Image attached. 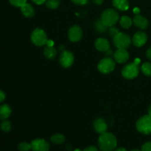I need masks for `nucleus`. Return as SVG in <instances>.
Masks as SVG:
<instances>
[{
  "label": "nucleus",
  "mask_w": 151,
  "mask_h": 151,
  "mask_svg": "<svg viewBox=\"0 0 151 151\" xmlns=\"http://www.w3.org/2000/svg\"><path fill=\"white\" fill-rule=\"evenodd\" d=\"M139 12L140 10L138 7H136V8L134 9V13H135V14H138V13H139Z\"/></svg>",
  "instance_id": "obj_37"
},
{
  "label": "nucleus",
  "mask_w": 151,
  "mask_h": 151,
  "mask_svg": "<svg viewBox=\"0 0 151 151\" xmlns=\"http://www.w3.org/2000/svg\"><path fill=\"white\" fill-rule=\"evenodd\" d=\"M134 63H137V64L139 65V63H140V60H139V58H137L135 60H134Z\"/></svg>",
  "instance_id": "obj_39"
},
{
  "label": "nucleus",
  "mask_w": 151,
  "mask_h": 151,
  "mask_svg": "<svg viewBox=\"0 0 151 151\" xmlns=\"http://www.w3.org/2000/svg\"><path fill=\"white\" fill-rule=\"evenodd\" d=\"M60 4V0H47V6L50 9H56Z\"/></svg>",
  "instance_id": "obj_25"
},
{
  "label": "nucleus",
  "mask_w": 151,
  "mask_h": 151,
  "mask_svg": "<svg viewBox=\"0 0 151 151\" xmlns=\"http://www.w3.org/2000/svg\"><path fill=\"white\" fill-rule=\"evenodd\" d=\"M148 114L150 115V116H151V104L148 108Z\"/></svg>",
  "instance_id": "obj_40"
},
{
  "label": "nucleus",
  "mask_w": 151,
  "mask_h": 151,
  "mask_svg": "<svg viewBox=\"0 0 151 151\" xmlns=\"http://www.w3.org/2000/svg\"><path fill=\"white\" fill-rule=\"evenodd\" d=\"M11 108L7 104H3L0 106V119L5 120L11 114Z\"/></svg>",
  "instance_id": "obj_16"
},
{
  "label": "nucleus",
  "mask_w": 151,
  "mask_h": 151,
  "mask_svg": "<svg viewBox=\"0 0 151 151\" xmlns=\"http://www.w3.org/2000/svg\"><path fill=\"white\" fill-rule=\"evenodd\" d=\"M133 22H134V24L137 27L142 29H145L146 28H147V27L149 25V22L147 21V19L146 18H145L144 16L139 14L136 15L134 16Z\"/></svg>",
  "instance_id": "obj_13"
},
{
  "label": "nucleus",
  "mask_w": 151,
  "mask_h": 151,
  "mask_svg": "<svg viewBox=\"0 0 151 151\" xmlns=\"http://www.w3.org/2000/svg\"><path fill=\"white\" fill-rule=\"evenodd\" d=\"M68 36H69V40L72 42L79 41L83 36L82 29L78 25H74L69 29Z\"/></svg>",
  "instance_id": "obj_9"
},
{
  "label": "nucleus",
  "mask_w": 151,
  "mask_h": 151,
  "mask_svg": "<svg viewBox=\"0 0 151 151\" xmlns=\"http://www.w3.org/2000/svg\"><path fill=\"white\" fill-rule=\"evenodd\" d=\"M119 23H120V25L122 27L125 28V29H128V28H130L131 27L133 22L130 17H128L127 16H123L121 17Z\"/></svg>",
  "instance_id": "obj_20"
},
{
  "label": "nucleus",
  "mask_w": 151,
  "mask_h": 151,
  "mask_svg": "<svg viewBox=\"0 0 151 151\" xmlns=\"http://www.w3.org/2000/svg\"><path fill=\"white\" fill-rule=\"evenodd\" d=\"M31 40L35 45L38 46V47L46 45L48 41L46 32L39 28H37L32 32Z\"/></svg>",
  "instance_id": "obj_5"
},
{
  "label": "nucleus",
  "mask_w": 151,
  "mask_h": 151,
  "mask_svg": "<svg viewBox=\"0 0 151 151\" xmlns=\"http://www.w3.org/2000/svg\"><path fill=\"white\" fill-rule=\"evenodd\" d=\"M74 151H82V150H80V149H76V150H75Z\"/></svg>",
  "instance_id": "obj_42"
},
{
  "label": "nucleus",
  "mask_w": 151,
  "mask_h": 151,
  "mask_svg": "<svg viewBox=\"0 0 151 151\" xmlns=\"http://www.w3.org/2000/svg\"><path fill=\"white\" fill-rule=\"evenodd\" d=\"M95 47L99 51L106 52L110 49V44L106 38H100L96 40Z\"/></svg>",
  "instance_id": "obj_14"
},
{
  "label": "nucleus",
  "mask_w": 151,
  "mask_h": 151,
  "mask_svg": "<svg viewBox=\"0 0 151 151\" xmlns=\"http://www.w3.org/2000/svg\"><path fill=\"white\" fill-rule=\"evenodd\" d=\"M4 99H5V94H4V91L0 90V103L4 101Z\"/></svg>",
  "instance_id": "obj_32"
},
{
  "label": "nucleus",
  "mask_w": 151,
  "mask_h": 151,
  "mask_svg": "<svg viewBox=\"0 0 151 151\" xmlns=\"http://www.w3.org/2000/svg\"><path fill=\"white\" fill-rule=\"evenodd\" d=\"M21 10H22V13H23L24 16H26V17H32L35 14V10H34L33 7L31 4H27V3H25L24 5L21 7Z\"/></svg>",
  "instance_id": "obj_17"
},
{
  "label": "nucleus",
  "mask_w": 151,
  "mask_h": 151,
  "mask_svg": "<svg viewBox=\"0 0 151 151\" xmlns=\"http://www.w3.org/2000/svg\"><path fill=\"white\" fill-rule=\"evenodd\" d=\"M75 4H79V5H83V4H87L88 0H72Z\"/></svg>",
  "instance_id": "obj_30"
},
{
  "label": "nucleus",
  "mask_w": 151,
  "mask_h": 151,
  "mask_svg": "<svg viewBox=\"0 0 151 151\" xmlns=\"http://www.w3.org/2000/svg\"><path fill=\"white\" fill-rule=\"evenodd\" d=\"M142 71L146 76H151V63L149 62L142 65Z\"/></svg>",
  "instance_id": "obj_23"
},
{
  "label": "nucleus",
  "mask_w": 151,
  "mask_h": 151,
  "mask_svg": "<svg viewBox=\"0 0 151 151\" xmlns=\"http://www.w3.org/2000/svg\"><path fill=\"white\" fill-rule=\"evenodd\" d=\"M109 27L106 26V24H105L104 23H103V22L101 21V19L100 20H98L95 23V29H97L98 32H106V30H107V28Z\"/></svg>",
  "instance_id": "obj_22"
},
{
  "label": "nucleus",
  "mask_w": 151,
  "mask_h": 151,
  "mask_svg": "<svg viewBox=\"0 0 151 151\" xmlns=\"http://www.w3.org/2000/svg\"><path fill=\"white\" fill-rule=\"evenodd\" d=\"M114 57L117 63H125L129 58V54L126 49H118L114 54Z\"/></svg>",
  "instance_id": "obj_12"
},
{
  "label": "nucleus",
  "mask_w": 151,
  "mask_h": 151,
  "mask_svg": "<svg viewBox=\"0 0 151 151\" xmlns=\"http://www.w3.org/2000/svg\"><path fill=\"white\" fill-rule=\"evenodd\" d=\"M94 130L97 131L98 134H103V133L106 132L107 131V124H106V121L102 118H98L96 119L94 122Z\"/></svg>",
  "instance_id": "obj_15"
},
{
  "label": "nucleus",
  "mask_w": 151,
  "mask_h": 151,
  "mask_svg": "<svg viewBox=\"0 0 151 151\" xmlns=\"http://www.w3.org/2000/svg\"><path fill=\"white\" fill-rule=\"evenodd\" d=\"M31 149L33 151H49L50 145L48 142L43 139H36L31 142Z\"/></svg>",
  "instance_id": "obj_8"
},
{
  "label": "nucleus",
  "mask_w": 151,
  "mask_h": 151,
  "mask_svg": "<svg viewBox=\"0 0 151 151\" xmlns=\"http://www.w3.org/2000/svg\"><path fill=\"white\" fill-rule=\"evenodd\" d=\"M114 151H127V150L125 148H124V147H119V148L116 149Z\"/></svg>",
  "instance_id": "obj_38"
},
{
  "label": "nucleus",
  "mask_w": 151,
  "mask_h": 151,
  "mask_svg": "<svg viewBox=\"0 0 151 151\" xmlns=\"http://www.w3.org/2000/svg\"><path fill=\"white\" fill-rule=\"evenodd\" d=\"M74 62V55L71 52L64 50L60 56V63L62 66L68 68L72 65Z\"/></svg>",
  "instance_id": "obj_10"
},
{
  "label": "nucleus",
  "mask_w": 151,
  "mask_h": 151,
  "mask_svg": "<svg viewBox=\"0 0 151 151\" xmlns=\"http://www.w3.org/2000/svg\"><path fill=\"white\" fill-rule=\"evenodd\" d=\"M98 145L102 151H113L117 145V140L113 134L104 132L99 137Z\"/></svg>",
  "instance_id": "obj_1"
},
{
  "label": "nucleus",
  "mask_w": 151,
  "mask_h": 151,
  "mask_svg": "<svg viewBox=\"0 0 151 151\" xmlns=\"http://www.w3.org/2000/svg\"><path fill=\"white\" fill-rule=\"evenodd\" d=\"M51 141L54 144L56 145H61L65 142V137L64 136L60 134H56L52 136Z\"/></svg>",
  "instance_id": "obj_21"
},
{
  "label": "nucleus",
  "mask_w": 151,
  "mask_h": 151,
  "mask_svg": "<svg viewBox=\"0 0 151 151\" xmlns=\"http://www.w3.org/2000/svg\"><path fill=\"white\" fill-rule=\"evenodd\" d=\"M32 1L36 4H44L47 0H32Z\"/></svg>",
  "instance_id": "obj_33"
},
{
  "label": "nucleus",
  "mask_w": 151,
  "mask_h": 151,
  "mask_svg": "<svg viewBox=\"0 0 151 151\" xmlns=\"http://www.w3.org/2000/svg\"><path fill=\"white\" fill-rule=\"evenodd\" d=\"M142 151H151V142H147L142 146Z\"/></svg>",
  "instance_id": "obj_29"
},
{
  "label": "nucleus",
  "mask_w": 151,
  "mask_h": 151,
  "mask_svg": "<svg viewBox=\"0 0 151 151\" xmlns=\"http://www.w3.org/2000/svg\"><path fill=\"white\" fill-rule=\"evenodd\" d=\"M119 20V14L114 9H107L101 15V21L107 27L114 26Z\"/></svg>",
  "instance_id": "obj_2"
},
{
  "label": "nucleus",
  "mask_w": 151,
  "mask_h": 151,
  "mask_svg": "<svg viewBox=\"0 0 151 151\" xmlns=\"http://www.w3.org/2000/svg\"><path fill=\"white\" fill-rule=\"evenodd\" d=\"M131 151H142V150H139V149H133V150Z\"/></svg>",
  "instance_id": "obj_41"
},
{
  "label": "nucleus",
  "mask_w": 151,
  "mask_h": 151,
  "mask_svg": "<svg viewBox=\"0 0 151 151\" xmlns=\"http://www.w3.org/2000/svg\"><path fill=\"white\" fill-rule=\"evenodd\" d=\"M47 45L50 46V47H53V45H54V42H53L52 40H48V41H47Z\"/></svg>",
  "instance_id": "obj_36"
},
{
  "label": "nucleus",
  "mask_w": 151,
  "mask_h": 151,
  "mask_svg": "<svg viewBox=\"0 0 151 151\" xmlns=\"http://www.w3.org/2000/svg\"><path fill=\"white\" fill-rule=\"evenodd\" d=\"M113 5L119 10H127L129 7L128 0H113Z\"/></svg>",
  "instance_id": "obj_18"
},
{
  "label": "nucleus",
  "mask_w": 151,
  "mask_h": 151,
  "mask_svg": "<svg viewBox=\"0 0 151 151\" xmlns=\"http://www.w3.org/2000/svg\"><path fill=\"white\" fill-rule=\"evenodd\" d=\"M137 129L139 132L145 135L151 134V116L145 115L137 122Z\"/></svg>",
  "instance_id": "obj_3"
},
{
  "label": "nucleus",
  "mask_w": 151,
  "mask_h": 151,
  "mask_svg": "<svg viewBox=\"0 0 151 151\" xmlns=\"http://www.w3.org/2000/svg\"><path fill=\"white\" fill-rule=\"evenodd\" d=\"M0 128H1V131H4V132H9L11 130V124L9 121L4 120L1 123Z\"/></svg>",
  "instance_id": "obj_24"
},
{
  "label": "nucleus",
  "mask_w": 151,
  "mask_h": 151,
  "mask_svg": "<svg viewBox=\"0 0 151 151\" xmlns=\"http://www.w3.org/2000/svg\"><path fill=\"white\" fill-rule=\"evenodd\" d=\"M94 4H96L97 5H100V4H103V0H93Z\"/></svg>",
  "instance_id": "obj_35"
},
{
  "label": "nucleus",
  "mask_w": 151,
  "mask_h": 151,
  "mask_svg": "<svg viewBox=\"0 0 151 151\" xmlns=\"http://www.w3.org/2000/svg\"><path fill=\"white\" fill-rule=\"evenodd\" d=\"M109 35H110L111 36H112L114 38V37L115 35H116V34L119 33V29H117V28L114 27V26H112V27H110V28H109Z\"/></svg>",
  "instance_id": "obj_28"
},
{
  "label": "nucleus",
  "mask_w": 151,
  "mask_h": 151,
  "mask_svg": "<svg viewBox=\"0 0 151 151\" xmlns=\"http://www.w3.org/2000/svg\"><path fill=\"white\" fill-rule=\"evenodd\" d=\"M99 71L103 74H109L115 68V63L111 58H106L100 60L97 66Z\"/></svg>",
  "instance_id": "obj_7"
},
{
  "label": "nucleus",
  "mask_w": 151,
  "mask_h": 151,
  "mask_svg": "<svg viewBox=\"0 0 151 151\" xmlns=\"http://www.w3.org/2000/svg\"><path fill=\"white\" fill-rule=\"evenodd\" d=\"M146 55H147V58L150 59V60H151V47L148 49V50H147V52H146Z\"/></svg>",
  "instance_id": "obj_34"
},
{
  "label": "nucleus",
  "mask_w": 151,
  "mask_h": 151,
  "mask_svg": "<svg viewBox=\"0 0 151 151\" xmlns=\"http://www.w3.org/2000/svg\"><path fill=\"white\" fill-rule=\"evenodd\" d=\"M9 1L12 5L19 7H21L25 3H27V0H9Z\"/></svg>",
  "instance_id": "obj_27"
},
{
  "label": "nucleus",
  "mask_w": 151,
  "mask_h": 151,
  "mask_svg": "<svg viewBox=\"0 0 151 151\" xmlns=\"http://www.w3.org/2000/svg\"><path fill=\"white\" fill-rule=\"evenodd\" d=\"M19 151H29L31 149V145L27 142H22L18 146Z\"/></svg>",
  "instance_id": "obj_26"
},
{
  "label": "nucleus",
  "mask_w": 151,
  "mask_h": 151,
  "mask_svg": "<svg viewBox=\"0 0 151 151\" xmlns=\"http://www.w3.org/2000/svg\"><path fill=\"white\" fill-rule=\"evenodd\" d=\"M83 151H99L98 149L94 146H89V147H86Z\"/></svg>",
  "instance_id": "obj_31"
},
{
  "label": "nucleus",
  "mask_w": 151,
  "mask_h": 151,
  "mask_svg": "<svg viewBox=\"0 0 151 151\" xmlns=\"http://www.w3.org/2000/svg\"><path fill=\"white\" fill-rule=\"evenodd\" d=\"M139 72V65L135 63H131L123 67L122 70V75L126 79H134L138 76Z\"/></svg>",
  "instance_id": "obj_6"
},
{
  "label": "nucleus",
  "mask_w": 151,
  "mask_h": 151,
  "mask_svg": "<svg viewBox=\"0 0 151 151\" xmlns=\"http://www.w3.org/2000/svg\"><path fill=\"white\" fill-rule=\"evenodd\" d=\"M147 41V35L144 32H137L133 36V44L137 47H142Z\"/></svg>",
  "instance_id": "obj_11"
},
{
  "label": "nucleus",
  "mask_w": 151,
  "mask_h": 151,
  "mask_svg": "<svg viewBox=\"0 0 151 151\" xmlns=\"http://www.w3.org/2000/svg\"><path fill=\"white\" fill-rule=\"evenodd\" d=\"M132 40L131 39L130 36L124 32H120L116 34L114 37V44L118 49H126L131 45Z\"/></svg>",
  "instance_id": "obj_4"
},
{
  "label": "nucleus",
  "mask_w": 151,
  "mask_h": 151,
  "mask_svg": "<svg viewBox=\"0 0 151 151\" xmlns=\"http://www.w3.org/2000/svg\"><path fill=\"white\" fill-rule=\"evenodd\" d=\"M44 54L45 57L48 59H54L56 57L57 55V51H56L55 48L54 47H50V46H47L44 48Z\"/></svg>",
  "instance_id": "obj_19"
}]
</instances>
